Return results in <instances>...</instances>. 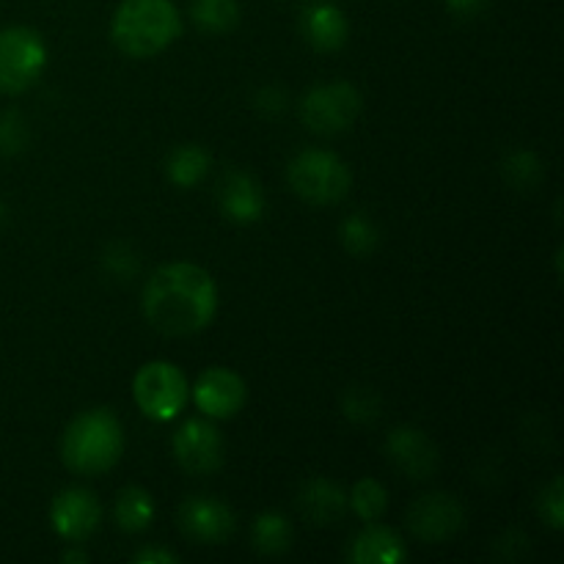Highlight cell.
<instances>
[{
	"instance_id": "cell-1",
	"label": "cell",
	"mask_w": 564,
	"mask_h": 564,
	"mask_svg": "<svg viewBox=\"0 0 564 564\" xmlns=\"http://www.w3.org/2000/svg\"><path fill=\"white\" fill-rule=\"evenodd\" d=\"M141 308L147 323L163 336H193L215 319L218 284L198 264H163L147 279Z\"/></svg>"
},
{
	"instance_id": "cell-2",
	"label": "cell",
	"mask_w": 564,
	"mask_h": 564,
	"mask_svg": "<svg viewBox=\"0 0 564 564\" xmlns=\"http://www.w3.org/2000/svg\"><path fill=\"white\" fill-rule=\"evenodd\" d=\"M182 36V14L171 0H121L110 39L130 58H152Z\"/></svg>"
},
{
	"instance_id": "cell-3",
	"label": "cell",
	"mask_w": 564,
	"mask_h": 564,
	"mask_svg": "<svg viewBox=\"0 0 564 564\" xmlns=\"http://www.w3.org/2000/svg\"><path fill=\"white\" fill-rule=\"evenodd\" d=\"M124 452V430L108 408H91L69 422L61 438V460L80 477L110 471Z\"/></svg>"
},
{
	"instance_id": "cell-4",
	"label": "cell",
	"mask_w": 564,
	"mask_h": 564,
	"mask_svg": "<svg viewBox=\"0 0 564 564\" xmlns=\"http://www.w3.org/2000/svg\"><path fill=\"white\" fill-rule=\"evenodd\" d=\"M290 187L308 204L330 207L345 202L352 187V174L345 160L325 149H303L286 165Z\"/></svg>"
},
{
	"instance_id": "cell-5",
	"label": "cell",
	"mask_w": 564,
	"mask_h": 564,
	"mask_svg": "<svg viewBox=\"0 0 564 564\" xmlns=\"http://www.w3.org/2000/svg\"><path fill=\"white\" fill-rule=\"evenodd\" d=\"M132 400L138 411L152 422H171L185 411L191 400V383L176 364L149 361L132 380Z\"/></svg>"
},
{
	"instance_id": "cell-6",
	"label": "cell",
	"mask_w": 564,
	"mask_h": 564,
	"mask_svg": "<svg viewBox=\"0 0 564 564\" xmlns=\"http://www.w3.org/2000/svg\"><path fill=\"white\" fill-rule=\"evenodd\" d=\"M364 99L352 83L334 80L308 88L301 99V119L314 135H341L361 116Z\"/></svg>"
},
{
	"instance_id": "cell-7",
	"label": "cell",
	"mask_w": 564,
	"mask_h": 564,
	"mask_svg": "<svg viewBox=\"0 0 564 564\" xmlns=\"http://www.w3.org/2000/svg\"><path fill=\"white\" fill-rule=\"evenodd\" d=\"M47 44L33 28L11 25L0 31V91L22 94L42 77Z\"/></svg>"
},
{
	"instance_id": "cell-8",
	"label": "cell",
	"mask_w": 564,
	"mask_h": 564,
	"mask_svg": "<svg viewBox=\"0 0 564 564\" xmlns=\"http://www.w3.org/2000/svg\"><path fill=\"white\" fill-rule=\"evenodd\" d=\"M171 452L182 471L209 477L224 466V435L209 419H187L171 438Z\"/></svg>"
},
{
	"instance_id": "cell-9",
	"label": "cell",
	"mask_w": 564,
	"mask_h": 564,
	"mask_svg": "<svg viewBox=\"0 0 564 564\" xmlns=\"http://www.w3.org/2000/svg\"><path fill=\"white\" fill-rule=\"evenodd\" d=\"M466 527V507L452 494H424L408 507V529L422 543H446Z\"/></svg>"
},
{
	"instance_id": "cell-10",
	"label": "cell",
	"mask_w": 564,
	"mask_h": 564,
	"mask_svg": "<svg viewBox=\"0 0 564 564\" xmlns=\"http://www.w3.org/2000/svg\"><path fill=\"white\" fill-rule=\"evenodd\" d=\"M182 534L198 545H224L235 534L237 518L226 501L215 496H191L180 505Z\"/></svg>"
},
{
	"instance_id": "cell-11",
	"label": "cell",
	"mask_w": 564,
	"mask_h": 564,
	"mask_svg": "<svg viewBox=\"0 0 564 564\" xmlns=\"http://www.w3.org/2000/svg\"><path fill=\"white\" fill-rule=\"evenodd\" d=\"M50 523H53V532L61 540L80 545L102 523V505H99L97 494H91L88 488H66L64 494L53 499Z\"/></svg>"
},
{
	"instance_id": "cell-12",
	"label": "cell",
	"mask_w": 564,
	"mask_h": 564,
	"mask_svg": "<svg viewBox=\"0 0 564 564\" xmlns=\"http://www.w3.org/2000/svg\"><path fill=\"white\" fill-rule=\"evenodd\" d=\"M191 397L204 416L213 419V422H224V419L237 416L242 411L248 400V389L246 380L237 372L226 367H213L198 375Z\"/></svg>"
},
{
	"instance_id": "cell-13",
	"label": "cell",
	"mask_w": 564,
	"mask_h": 564,
	"mask_svg": "<svg viewBox=\"0 0 564 564\" xmlns=\"http://www.w3.org/2000/svg\"><path fill=\"white\" fill-rule=\"evenodd\" d=\"M386 457L405 474L408 479L424 482L438 468V446L430 438L424 430L411 427V424H400L386 438Z\"/></svg>"
},
{
	"instance_id": "cell-14",
	"label": "cell",
	"mask_w": 564,
	"mask_h": 564,
	"mask_svg": "<svg viewBox=\"0 0 564 564\" xmlns=\"http://www.w3.org/2000/svg\"><path fill=\"white\" fill-rule=\"evenodd\" d=\"M218 204L224 218L231 224H257L264 215L262 185L248 171L229 169L218 182Z\"/></svg>"
},
{
	"instance_id": "cell-15",
	"label": "cell",
	"mask_w": 564,
	"mask_h": 564,
	"mask_svg": "<svg viewBox=\"0 0 564 564\" xmlns=\"http://www.w3.org/2000/svg\"><path fill=\"white\" fill-rule=\"evenodd\" d=\"M297 25H301L303 39L319 53H336V50L345 47L347 36H350V22H347L345 11L336 3H328V0L308 3L301 11Z\"/></svg>"
},
{
	"instance_id": "cell-16",
	"label": "cell",
	"mask_w": 564,
	"mask_h": 564,
	"mask_svg": "<svg viewBox=\"0 0 564 564\" xmlns=\"http://www.w3.org/2000/svg\"><path fill=\"white\" fill-rule=\"evenodd\" d=\"M297 510L314 527H334L347 512V494L334 479L314 477L297 494Z\"/></svg>"
},
{
	"instance_id": "cell-17",
	"label": "cell",
	"mask_w": 564,
	"mask_h": 564,
	"mask_svg": "<svg viewBox=\"0 0 564 564\" xmlns=\"http://www.w3.org/2000/svg\"><path fill=\"white\" fill-rule=\"evenodd\" d=\"M347 560L352 564H400L408 560V545L394 529L375 521L352 538Z\"/></svg>"
},
{
	"instance_id": "cell-18",
	"label": "cell",
	"mask_w": 564,
	"mask_h": 564,
	"mask_svg": "<svg viewBox=\"0 0 564 564\" xmlns=\"http://www.w3.org/2000/svg\"><path fill=\"white\" fill-rule=\"evenodd\" d=\"M213 158L198 143H182L165 160V176L174 182L176 187H196L209 174Z\"/></svg>"
},
{
	"instance_id": "cell-19",
	"label": "cell",
	"mask_w": 564,
	"mask_h": 564,
	"mask_svg": "<svg viewBox=\"0 0 564 564\" xmlns=\"http://www.w3.org/2000/svg\"><path fill=\"white\" fill-rule=\"evenodd\" d=\"M116 523L121 532L141 534L152 527L154 521V499L149 490L143 488H124L116 496Z\"/></svg>"
},
{
	"instance_id": "cell-20",
	"label": "cell",
	"mask_w": 564,
	"mask_h": 564,
	"mask_svg": "<svg viewBox=\"0 0 564 564\" xmlns=\"http://www.w3.org/2000/svg\"><path fill=\"white\" fill-rule=\"evenodd\" d=\"M191 20L198 31L220 36L240 25V3L237 0H191Z\"/></svg>"
},
{
	"instance_id": "cell-21",
	"label": "cell",
	"mask_w": 564,
	"mask_h": 564,
	"mask_svg": "<svg viewBox=\"0 0 564 564\" xmlns=\"http://www.w3.org/2000/svg\"><path fill=\"white\" fill-rule=\"evenodd\" d=\"M292 523L286 521L281 512H262V516L253 521L251 540L253 549L262 556H281L292 549Z\"/></svg>"
},
{
	"instance_id": "cell-22",
	"label": "cell",
	"mask_w": 564,
	"mask_h": 564,
	"mask_svg": "<svg viewBox=\"0 0 564 564\" xmlns=\"http://www.w3.org/2000/svg\"><path fill=\"white\" fill-rule=\"evenodd\" d=\"M347 510L356 512L364 523L380 521L386 510H389V490H386L383 482L372 477L358 479L350 494H347Z\"/></svg>"
},
{
	"instance_id": "cell-23",
	"label": "cell",
	"mask_w": 564,
	"mask_h": 564,
	"mask_svg": "<svg viewBox=\"0 0 564 564\" xmlns=\"http://www.w3.org/2000/svg\"><path fill=\"white\" fill-rule=\"evenodd\" d=\"M339 240L352 257H372L380 246V226L369 215L352 213L341 220Z\"/></svg>"
},
{
	"instance_id": "cell-24",
	"label": "cell",
	"mask_w": 564,
	"mask_h": 564,
	"mask_svg": "<svg viewBox=\"0 0 564 564\" xmlns=\"http://www.w3.org/2000/svg\"><path fill=\"white\" fill-rule=\"evenodd\" d=\"M501 174H505L507 185L523 193H532L545 180L543 163L532 149H516V152L507 154L505 163H501Z\"/></svg>"
},
{
	"instance_id": "cell-25",
	"label": "cell",
	"mask_w": 564,
	"mask_h": 564,
	"mask_svg": "<svg viewBox=\"0 0 564 564\" xmlns=\"http://www.w3.org/2000/svg\"><path fill=\"white\" fill-rule=\"evenodd\" d=\"M341 413L350 419L352 424H372L380 416V397L372 389L364 386H352L345 397H341Z\"/></svg>"
},
{
	"instance_id": "cell-26",
	"label": "cell",
	"mask_w": 564,
	"mask_h": 564,
	"mask_svg": "<svg viewBox=\"0 0 564 564\" xmlns=\"http://www.w3.org/2000/svg\"><path fill=\"white\" fill-rule=\"evenodd\" d=\"M28 121L22 119L20 110H3L0 113V158H14L28 147Z\"/></svg>"
},
{
	"instance_id": "cell-27",
	"label": "cell",
	"mask_w": 564,
	"mask_h": 564,
	"mask_svg": "<svg viewBox=\"0 0 564 564\" xmlns=\"http://www.w3.org/2000/svg\"><path fill=\"white\" fill-rule=\"evenodd\" d=\"M102 268L108 270L113 279L119 281H130L132 275L138 273V268H141V259H138V253L132 251L127 242H113V246L105 248L102 253Z\"/></svg>"
},
{
	"instance_id": "cell-28",
	"label": "cell",
	"mask_w": 564,
	"mask_h": 564,
	"mask_svg": "<svg viewBox=\"0 0 564 564\" xmlns=\"http://www.w3.org/2000/svg\"><path fill=\"white\" fill-rule=\"evenodd\" d=\"M538 512H540V518H543V521L549 523L551 529H554V532L564 529V485H562V477L551 479L549 488L540 494Z\"/></svg>"
},
{
	"instance_id": "cell-29",
	"label": "cell",
	"mask_w": 564,
	"mask_h": 564,
	"mask_svg": "<svg viewBox=\"0 0 564 564\" xmlns=\"http://www.w3.org/2000/svg\"><path fill=\"white\" fill-rule=\"evenodd\" d=\"M253 108L262 116L273 119V116H281L286 108H290V97H286L284 88L279 86H264L259 88L257 97H253Z\"/></svg>"
},
{
	"instance_id": "cell-30",
	"label": "cell",
	"mask_w": 564,
	"mask_h": 564,
	"mask_svg": "<svg viewBox=\"0 0 564 564\" xmlns=\"http://www.w3.org/2000/svg\"><path fill=\"white\" fill-rule=\"evenodd\" d=\"M446 11L457 20H474V17H482L488 11L490 0H444Z\"/></svg>"
},
{
	"instance_id": "cell-31",
	"label": "cell",
	"mask_w": 564,
	"mask_h": 564,
	"mask_svg": "<svg viewBox=\"0 0 564 564\" xmlns=\"http://www.w3.org/2000/svg\"><path fill=\"white\" fill-rule=\"evenodd\" d=\"M135 564H176L180 556L169 549H160V545H152V549H141L135 556H132Z\"/></svg>"
},
{
	"instance_id": "cell-32",
	"label": "cell",
	"mask_w": 564,
	"mask_h": 564,
	"mask_svg": "<svg viewBox=\"0 0 564 564\" xmlns=\"http://www.w3.org/2000/svg\"><path fill=\"white\" fill-rule=\"evenodd\" d=\"M64 562H88V554L83 549H69L64 551V556H61Z\"/></svg>"
},
{
	"instance_id": "cell-33",
	"label": "cell",
	"mask_w": 564,
	"mask_h": 564,
	"mask_svg": "<svg viewBox=\"0 0 564 564\" xmlns=\"http://www.w3.org/2000/svg\"><path fill=\"white\" fill-rule=\"evenodd\" d=\"M3 218H6V207H3V204H0V224H3Z\"/></svg>"
}]
</instances>
